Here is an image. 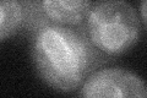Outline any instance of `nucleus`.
<instances>
[{"label":"nucleus","instance_id":"39448f33","mask_svg":"<svg viewBox=\"0 0 147 98\" xmlns=\"http://www.w3.org/2000/svg\"><path fill=\"white\" fill-rule=\"evenodd\" d=\"M24 7L18 0H0V39L5 41L20 30Z\"/></svg>","mask_w":147,"mask_h":98},{"label":"nucleus","instance_id":"f03ea898","mask_svg":"<svg viewBox=\"0 0 147 98\" xmlns=\"http://www.w3.org/2000/svg\"><path fill=\"white\" fill-rule=\"evenodd\" d=\"M85 30L97 50L120 55L139 42L141 25L135 9L125 0H97L85 20Z\"/></svg>","mask_w":147,"mask_h":98},{"label":"nucleus","instance_id":"423d86ee","mask_svg":"<svg viewBox=\"0 0 147 98\" xmlns=\"http://www.w3.org/2000/svg\"><path fill=\"white\" fill-rule=\"evenodd\" d=\"M140 11H141V18H142V21H144L146 28H147V0H142Z\"/></svg>","mask_w":147,"mask_h":98},{"label":"nucleus","instance_id":"7ed1b4c3","mask_svg":"<svg viewBox=\"0 0 147 98\" xmlns=\"http://www.w3.org/2000/svg\"><path fill=\"white\" fill-rule=\"evenodd\" d=\"M82 97H147V83L136 74L121 68H108L91 74L81 86Z\"/></svg>","mask_w":147,"mask_h":98},{"label":"nucleus","instance_id":"f257e3e1","mask_svg":"<svg viewBox=\"0 0 147 98\" xmlns=\"http://www.w3.org/2000/svg\"><path fill=\"white\" fill-rule=\"evenodd\" d=\"M88 38L67 26L45 25L36 33L32 58L40 78L60 92L82 86L96 62Z\"/></svg>","mask_w":147,"mask_h":98},{"label":"nucleus","instance_id":"20e7f679","mask_svg":"<svg viewBox=\"0 0 147 98\" xmlns=\"http://www.w3.org/2000/svg\"><path fill=\"white\" fill-rule=\"evenodd\" d=\"M45 17L55 25L79 26L86 20L91 0H40Z\"/></svg>","mask_w":147,"mask_h":98}]
</instances>
